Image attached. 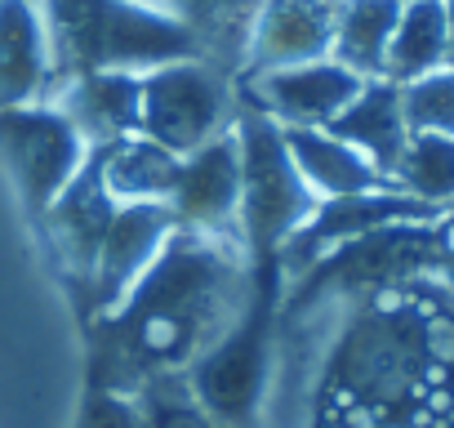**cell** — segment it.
Returning <instances> with one entry per match:
<instances>
[{"instance_id":"603a6c76","label":"cell","mask_w":454,"mask_h":428,"mask_svg":"<svg viewBox=\"0 0 454 428\" xmlns=\"http://www.w3.org/2000/svg\"><path fill=\"white\" fill-rule=\"evenodd\" d=\"M143 392V424L147 428H218V419L192 397L187 379L174 375H152L138 384Z\"/></svg>"},{"instance_id":"2e32d148","label":"cell","mask_w":454,"mask_h":428,"mask_svg":"<svg viewBox=\"0 0 454 428\" xmlns=\"http://www.w3.org/2000/svg\"><path fill=\"white\" fill-rule=\"evenodd\" d=\"M259 5L263 0H156V10H165L192 32L200 59L232 81L246 72V50Z\"/></svg>"},{"instance_id":"9c48e42d","label":"cell","mask_w":454,"mask_h":428,"mask_svg":"<svg viewBox=\"0 0 454 428\" xmlns=\"http://www.w3.org/2000/svg\"><path fill=\"white\" fill-rule=\"evenodd\" d=\"M174 214L165 201H129V205H116L112 214V228L98 246V259L81 286V304L85 313H98L107 317L125 295L129 286L147 273V264L160 255V246L174 237Z\"/></svg>"},{"instance_id":"5b68a950","label":"cell","mask_w":454,"mask_h":428,"mask_svg":"<svg viewBox=\"0 0 454 428\" xmlns=\"http://www.w3.org/2000/svg\"><path fill=\"white\" fill-rule=\"evenodd\" d=\"M237 99L232 76H223L205 59H178L165 67L143 72V116L138 134L169 147L174 156H187L232 130Z\"/></svg>"},{"instance_id":"52a82bcc","label":"cell","mask_w":454,"mask_h":428,"mask_svg":"<svg viewBox=\"0 0 454 428\" xmlns=\"http://www.w3.org/2000/svg\"><path fill=\"white\" fill-rule=\"evenodd\" d=\"M432 219H441V210L405 196L401 187L330 196V201H317V210L308 214V224L277 250V268L286 277H303L317 259H325L343 242H356V237L392 228V224H432Z\"/></svg>"},{"instance_id":"cb8c5ba5","label":"cell","mask_w":454,"mask_h":428,"mask_svg":"<svg viewBox=\"0 0 454 428\" xmlns=\"http://www.w3.org/2000/svg\"><path fill=\"white\" fill-rule=\"evenodd\" d=\"M436 273L454 286V228H450V224L441 228V259H436Z\"/></svg>"},{"instance_id":"8992f818","label":"cell","mask_w":454,"mask_h":428,"mask_svg":"<svg viewBox=\"0 0 454 428\" xmlns=\"http://www.w3.org/2000/svg\"><path fill=\"white\" fill-rule=\"evenodd\" d=\"M0 156H5L32 214H45L54 196L90 161V143L54 103H23L0 112Z\"/></svg>"},{"instance_id":"d4e9b609","label":"cell","mask_w":454,"mask_h":428,"mask_svg":"<svg viewBox=\"0 0 454 428\" xmlns=\"http://www.w3.org/2000/svg\"><path fill=\"white\" fill-rule=\"evenodd\" d=\"M445 67L454 72V0H445Z\"/></svg>"},{"instance_id":"ac0fdd59","label":"cell","mask_w":454,"mask_h":428,"mask_svg":"<svg viewBox=\"0 0 454 428\" xmlns=\"http://www.w3.org/2000/svg\"><path fill=\"white\" fill-rule=\"evenodd\" d=\"M94 156H98V174H103L116 205L169 201V192L178 183V161H183L169 147L152 143L147 134H129V139H116L107 147H94Z\"/></svg>"},{"instance_id":"4316f807","label":"cell","mask_w":454,"mask_h":428,"mask_svg":"<svg viewBox=\"0 0 454 428\" xmlns=\"http://www.w3.org/2000/svg\"><path fill=\"white\" fill-rule=\"evenodd\" d=\"M147 5H156V0H147Z\"/></svg>"},{"instance_id":"7c38bea8","label":"cell","mask_w":454,"mask_h":428,"mask_svg":"<svg viewBox=\"0 0 454 428\" xmlns=\"http://www.w3.org/2000/svg\"><path fill=\"white\" fill-rule=\"evenodd\" d=\"M334 5L339 0H263L254 14V28H250V50H246L241 76L330 59Z\"/></svg>"},{"instance_id":"7402d4cb","label":"cell","mask_w":454,"mask_h":428,"mask_svg":"<svg viewBox=\"0 0 454 428\" xmlns=\"http://www.w3.org/2000/svg\"><path fill=\"white\" fill-rule=\"evenodd\" d=\"M401 116L410 134H454V72L436 67L401 85Z\"/></svg>"},{"instance_id":"6da1fadb","label":"cell","mask_w":454,"mask_h":428,"mask_svg":"<svg viewBox=\"0 0 454 428\" xmlns=\"http://www.w3.org/2000/svg\"><path fill=\"white\" fill-rule=\"evenodd\" d=\"M237 237L174 228L129 295L103 317L112 357L143 384L187 370L205 348L232 330L250 304V277Z\"/></svg>"},{"instance_id":"4fadbf2b","label":"cell","mask_w":454,"mask_h":428,"mask_svg":"<svg viewBox=\"0 0 454 428\" xmlns=\"http://www.w3.org/2000/svg\"><path fill=\"white\" fill-rule=\"evenodd\" d=\"M45 103H54L90 147H107L116 139L138 134L143 116V76L138 72H81L50 85Z\"/></svg>"},{"instance_id":"8fae6325","label":"cell","mask_w":454,"mask_h":428,"mask_svg":"<svg viewBox=\"0 0 454 428\" xmlns=\"http://www.w3.org/2000/svg\"><path fill=\"white\" fill-rule=\"evenodd\" d=\"M112 214H116V201L98 174V156L90 147V161L81 165V174L54 196V205L41 214L45 219V237L54 246V259L59 268L67 273V281H76V290L85 286L94 259H98V246L112 228Z\"/></svg>"},{"instance_id":"5bb4252c","label":"cell","mask_w":454,"mask_h":428,"mask_svg":"<svg viewBox=\"0 0 454 428\" xmlns=\"http://www.w3.org/2000/svg\"><path fill=\"white\" fill-rule=\"evenodd\" d=\"M50 94V41L36 0H0V112Z\"/></svg>"},{"instance_id":"484cf974","label":"cell","mask_w":454,"mask_h":428,"mask_svg":"<svg viewBox=\"0 0 454 428\" xmlns=\"http://www.w3.org/2000/svg\"><path fill=\"white\" fill-rule=\"evenodd\" d=\"M445 224H450V228H454V201H450V205H445Z\"/></svg>"},{"instance_id":"d6986e66","label":"cell","mask_w":454,"mask_h":428,"mask_svg":"<svg viewBox=\"0 0 454 428\" xmlns=\"http://www.w3.org/2000/svg\"><path fill=\"white\" fill-rule=\"evenodd\" d=\"M401 19V0H339L334 5V41L330 59L356 72L361 81L383 76V59Z\"/></svg>"},{"instance_id":"277c9868","label":"cell","mask_w":454,"mask_h":428,"mask_svg":"<svg viewBox=\"0 0 454 428\" xmlns=\"http://www.w3.org/2000/svg\"><path fill=\"white\" fill-rule=\"evenodd\" d=\"M237 152H241V210H237V237L254 255V268L277 264V250L308 224L317 210V192L303 183L286 134L254 107L232 116Z\"/></svg>"},{"instance_id":"3957f363","label":"cell","mask_w":454,"mask_h":428,"mask_svg":"<svg viewBox=\"0 0 454 428\" xmlns=\"http://www.w3.org/2000/svg\"><path fill=\"white\" fill-rule=\"evenodd\" d=\"M445 375L423 348V308L405 299H379L365 308L330 357V397L334 410L392 415L401 401H414L427 384Z\"/></svg>"},{"instance_id":"7a4b0ae2","label":"cell","mask_w":454,"mask_h":428,"mask_svg":"<svg viewBox=\"0 0 454 428\" xmlns=\"http://www.w3.org/2000/svg\"><path fill=\"white\" fill-rule=\"evenodd\" d=\"M50 85L81 72H152L200 59L192 32L147 0H41Z\"/></svg>"},{"instance_id":"ba28073f","label":"cell","mask_w":454,"mask_h":428,"mask_svg":"<svg viewBox=\"0 0 454 428\" xmlns=\"http://www.w3.org/2000/svg\"><path fill=\"white\" fill-rule=\"evenodd\" d=\"M241 90H246V107L263 112L281 130H325L356 99L361 76L334 59H317V63L250 72L241 76Z\"/></svg>"},{"instance_id":"ffe728a7","label":"cell","mask_w":454,"mask_h":428,"mask_svg":"<svg viewBox=\"0 0 454 428\" xmlns=\"http://www.w3.org/2000/svg\"><path fill=\"white\" fill-rule=\"evenodd\" d=\"M445 67V0H401V19L383 59V76L405 85Z\"/></svg>"},{"instance_id":"30bf717a","label":"cell","mask_w":454,"mask_h":428,"mask_svg":"<svg viewBox=\"0 0 454 428\" xmlns=\"http://www.w3.org/2000/svg\"><path fill=\"white\" fill-rule=\"evenodd\" d=\"M165 205H169L178 228L209 233V237H237L241 152H237L232 130H223L218 139H209L205 147H196L178 161V183H174Z\"/></svg>"},{"instance_id":"9a60e30c","label":"cell","mask_w":454,"mask_h":428,"mask_svg":"<svg viewBox=\"0 0 454 428\" xmlns=\"http://www.w3.org/2000/svg\"><path fill=\"white\" fill-rule=\"evenodd\" d=\"M325 130L339 134L343 143H352L383 178H392V170H396V161H401V147H405V139H410L405 116H401V85L387 81V76L361 81L356 99H352Z\"/></svg>"},{"instance_id":"e0dca14e","label":"cell","mask_w":454,"mask_h":428,"mask_svg":"<svg viewBox=\"0 0 454 428\" xmlns=\"http://www.w3.org/2000/svg\"><path fill=\"white\" fill-rule=\"evenodd\" d=\"M281 134H286V147H290L303 183L317 192V201L352 196V192H374V187H396L352 143H343L330 130H281Z\"/></svg>"},{"instance_id":"44dd1931","label":"cell","mask_w":454,"mask_h":428,"mask_svg":"<svg viewBox=\"0 0 454 428\" xmlns=\"http://www.w3.org/2000/svg\"><path fill=\"white\" fill-rule=\"evenodd\" d=\"M392 183L405 196L445 210L454 201V134H410Z\"/></svg>"}]
</instances>
